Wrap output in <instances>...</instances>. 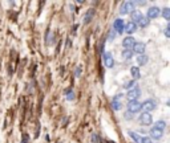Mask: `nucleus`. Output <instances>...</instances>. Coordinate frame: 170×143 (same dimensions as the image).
Returning <instances> with one entry per match:
<instances>
[{
  "label": "nucleus",
  "instance_id": "1a4fd4ad",
  "mask_svg": "<svg viewBox=\"0 0 170 143\" xmlns=\"http://www.w3.org/2000/svg\"><path fill=\"white\" fill-rule=\"evenodd\" d=\"M161 15V11L158 7H150L148 9V13H146V17L149 20H153V19H157L158 16Z\"/></svg>",
  "mask_w": 170,
  "mask_h": 143
},
{
  "label": "nucleus",
  "instance_id": "423d86ee",
  "mask_svg": "<svg viewBox=\"0 0 170 143\" xmlns=\"http://www.w3.org/2000/svg\"><path fill=\"white\" fill-rule=\"evenodd\" d=\"M145 50H146V45L144 42H136L132 48V52L133 54H137V56H141V54H145Z\"/></svg>",
  "mask_w": 170,
  "mask_h": 143
},
{
  "label": "nucleus",
  "instance_id": "f257e3e1",
  "mask_svg": "<svg viewBox=\"0 0 170 143\" xmlns=\"http://www.w3.org/2000/svg\"><path fill=\"white\" fill-rule=\"evenodd\" d=\"M156 109H157V103L154 99H146V101L141 103V110H144V113H152Z\"/></svg>",
  "mask_w": 170,
  "mask_h": 143
},
{
  "label": "nucleus",
  "instance_id": "0eeeda50",
  "mask_svg": "<svg viewBox=\"0 0 170 143\" xmlns=\"http://www.w3.org/2000/svg\"><path fill=\"white\" fill-rule=\"evenodd\" d=\"M140 122L144 126H150L153 123V115L150 113H142L140 115Z\"/></svg>",
  "mask_w": 170,
  "mask_h": 143
},
{
  "label": "nucleus",
  "instance_id": "4468645a",
  "mask_svg": "<svg viewBox=\"0 0 170 143\" xmlns=\"http://www.w3.org/2000/svg\"><path fill=\"white\" fill-rule=\"evenodd\" d=\"M130 74H132V77H133V81H134V79H138L141 77L140 68L138 66H132L130 68Z\"/></svg>",
  "mask_w": 170,
  "mask_h": 143
},
{
  "label": "nucleus",
  "instance_id": "7c9ffc66",
  "mask_svg": "<svg viewBox=\"0 0 170 143\" xmlns=\"http://www.w3.org/2000/svg\"><path fill=\"white\" fill-rule=\"evenodd\" d=\"M170 25H168L166 28H165V36H166V37H170Z\"/></svg>",
  "mask_w": 170,
  "mask_h": 143
},
{
  "label": "nucleus",
  "instance_id": "39448f33",
  "mask_svg": "<svg viewBox=\"0 0 170 143\" xmlns=\"http://www.w3.org/2000/svg\"><path fill=\"white\" fill-rule=\"evenodd\" d=\"M102 61H104V65L106 68H113V66H114V58L112 57L110 52H104V53H102Z\"/></svg>",
  "mask_w": 170,
  "mask_h": 143
},
{
  "label": "nucleus",
  "instance_id": "5701e85b",
  "mask_svg": "<svg viewBox=\"0 0 170 143\" xmlns=\"http://www.w3.org/2000/svg\"><path fill=\"white\" fill-rule=\"evenodd\" d=\"M154 127H157V129H160V130L164 131V129L166 127V122H165V121H158V122H156V126Z\"/></svg>",
  "mask_w": 170,
  "mask_h": 143
},
{
  "label": "nucleus",
  "instance_id": "c85d7f7f",
  "mask_svg": "<svg viewBox=\"0 0 170 143\" xmlns=\"http://www.w3.org/2000/svg\"><path fill=\"white\" fill-rule=\"evenodd\" d=\"M92 142H93V143H99V142H100L99 135H97V134H93V135H92Z\"/></svg>",
  "mask_w": 170,
  "mask_h": 143
},
{
  "label": "nucleus",
  "instance_id": "6ab92c4d",
  "mask_svg": "<svg viewBox=\"0 0 170 143\" xmlns=\"http://www.w3.org/2000/svg\"><path fill=\"white\" fill-rule=\"evenodd\" d=\"M129 135H130L132 139H133V141H134L136 143H141V139H142V137H141L140 134L134 133V131H129Z\"/></svg>",
  "mask_w": 170,
  "mask_h": 143
},
{
  "label": "nucleus",
  "instance_id": "f8f14e48",
  "mask_svg": "<svg viewBox=\"0 0 170 143\" xmlns=\"http://www.w3.org/2000/svg\"><path fill=\"white\" fill-rule=\"evenodd\" d=\"M137 31V25L134 23H132V21H128L126 24H125V27H124V32H126L128 35H132V33H134V32Z\"/></svg>",
  "mask_w": 170,
  "mask_h": 143
},
{
  "label": "nucleus",
  "instance_id": "a211bd4d",
  "mask_svg": "<svg viewBox=\"0 0 170 143\" xmlns=\"http://www.w3.org/2000/svg\"><path fill=\"white\" fill-rule=\"evenodd\" d=\"M75 91H73V89H67L65 90V98L68 99V101H73L75 99Z\"/></svg>",
  "mask_w": 170,
  "mask_h": 143
},
{
  "label": "nucleus",
  "instance_id": "b1692460",
  "mask_svg": "<svg viewBox=\"0 0 170 143\" xmlns=\"http://www.w3.org/2000/svg\"><path fill=\"white\" fill-rule=\"evenodd\" d=\"M161 13H162V16L165 17V20H170V9H169V8H164Z\"/></svg>",
  "mask_w": 170,
  "mask_h": 143
},
{
  "label": "nucleus",
  "instance_id": "cd10ccee",
  "mask_svg": "<svg viewBox=\"0 0 170 143\" xmlns=\"http://www.w3.org/2000/svg\"><path fill=\"white\" fill-rule=\"evenodd\" d=\"M75 75H76V77H77V78H80V77H81V66H77V68H76Z\"/></svg>",
  "mask_w": 170,
  "mask_h": 143
},
{
  "label": "nucleus",
  "instance_id": "393cba45",
  "mask_svg": "<svg viewBox=\"0 0 170 143\" xmlns=\"http://www.w3.org/2000/svg\"><path fill=\"white\" fill-rule=\"evenodd\" d=\"M47 41H48V44H49V45L55 41V36L52 35V32H48V33H47Z\"/></svg>",
  "mask_w": 170,
  "mask_h": 143
},
{
  "label": "nucleus",
  "instance_id": "4be33fe9",
  "mask_svg": "<svg viewBox=\"0 0 170 143\" xmlns=\"http://www.w3.org/2000/svg\"><path fill=\"white\" fill-rule=\"evenodd\" d=\"M124 87H125V89H128V90L133 89V87H136V81H128V82H125L124 83Z\"/></svg>",
  "mask_w": 170,
  "mask_h": 143
},
{
  "label": "nucleus",
  "instance_id": "f3484780",
  "mask_svg": "<svg viewBox=\"0 0 170 143\" xmlns=\"http://www.w3.org/2000/svg\"><path fill=\"white\" fill-rule=\"evenodd\" d=\"M121 56H122L124 60H130L133 57V52H132V49H124Z\"/></svg>",
  "mask_w": 170,
  "mask_h": 143
},
{
  "label": "nucleus",
  "instance_id": "20e7f679",
  "mask_svg": "<svg viewBox=\"0 0 170 143\" xmlns=\"http://www.w3.org/2000/svg\"><path fill=\"white\" fill-rule=\"evenodd\" d=\"M124 27H125V23L122 19H116L114 23H113V31H114L117 35L124 33Z\"/></svg>",
  "mask_w": 170,
  "mask_h": 143
},
{
  "label": "nucleus",
  "instance_id": "6e6552de",
  "mask_svg": "<svg viewBox=\"0 0 170 143\" xmlns=\"http://www.w3.org/2000/svg\"><path fill=\"white\" fill-rule=\"evenodd\" d=\"M140 95H141V90H140V87H133V89L128 90L126 98L129 99V101H136V99H138Z\"/></svg>",
  "mask_w": 170,
  "mask_h": 143
},
{
  "label": "nucleus",
  "instance_id": "9b49d317",
  "mask_svg": "<svg viewBox=\"0 0 170 143\" xmlns=\"http://www.w3.org/2000/svg\"><path fill=\"white\" fill-rule=\"evenodd\" d=\"M164 137V131L162 130H160V129H157V127H152L150 129V138L152 141L153 139H161Z\"/></svg>",
  "mask_w": 170,
  "mask_h": 143
},
{
  "label": "nucleus",
  "instance_id": "dca6fc26",
  "mask_svg": "<svg viewBox=\"0 0 170 143\" xmlns=\"http://www.w3.org/2000/svg\"><path fill=\"white\" fill-rule=\"evenodd\" d=\"M148 61H149L148 56H145V54L137 56V62H138V66H144V65H146Z\"/></svg>",
  "mask_w": 170,
  "mask_h": 143
},
{
  "label": "nucleus",
  "instance_id": "f03ea898",
  "mask_svg": "<svg viewBox=\"0 0 170 143\" xmlns=\"http://www.w3.org/2000/svg\"><path fill=\"white\" fill-rule=\"evenodd\" d=\"M134 11V2H122L120 6V13L128 15Z\"/></svg>",
  "mask_w": 170,
  "mask_h": 143
},
{
  "label": "nucleus",
  "instance_id": "412c9836",
  "mask_svg": "<svg viewBox=\"0 0 170 143\" xmlns=\"http://www.w3.org/2000/svg\"><path fill=\"white\" fill-rule=\"evenodd\" d=\"M112 107H113V110H116V111L121 110V102H120V99H114V98H113L112 99Z\"/></svg>",
  "mask_w": 170,
  "mask_h": 143
},
{
  "label": "nucleus",
  "instance_id": "a878e982",
  "mask_svg": "<svg viewBox=\"0 0 170 143\" xmlns=\"http://www.w3.org/2000/svg\"><path fill=\"white\" fill-rule=\"evenodd\" d=\"M114 36H116V32L113 31V29H110V32H109V36H108V40H109V41H113V40H114Z\"/></svg>",
  "mask_w": 170,
  "mask_h": 143
},
{
  "label": "nucleus",
  "instance_id": "7ed1b4c3",
  "mask_svg": "<svg viewBox=\"0 0 170 143\" xmlns=\"http://www.w3.org/2000/svg\"><path fill=\"white\" fill-rule=\"evenodd\" d=\"M128 111L130 114H134V113L141 111V102L138 101V99H136V101H129L128 102Z\"/></svg>",
  "mask_w": 170,
  "mask_h": 143
},
{
  "label": "nucleus",
  "instance_id": "bb28decb",
  "mask_svg": "<svg viewBox=\"0 0 170 143\" xmlns=\"http://www.w3.org/2000/svg\"><path fill=\"white\" fill-rule=\"evenodd\" d=\"M141 143H154V142H153L149 137H142V139H141Z\"/></svg>",
  "mask_w": 170,
  "mask_h": 143
},
{
  "label": "nucleus",
  "instance_id": "aec40b11",
  "mask_svg": "<svg viewBox=\"0 0 170 143\" xmlns=\"http://www.w3.org/2000/svg\"><path fill=\"white\" fill-rule=\"evenodd\" d=\"M149 21H150V20H149V19L146 17V16H142V17H141V19H140V21H138V23H137V24H138V25H140V27H142V28H145V27H148V25H149Z\"/></svg>",
  "mask_w": 170,
  "mask_h": 143
},
{
  "label": "nucleus",
  "instance_id": "ddd939ff",
  "mask_svg": "<svg viewBox=\"0 0 170 143\" xmlns=\"http://www.w3.org/2000/svg\"><path fill=\"white\" fill-rule=\"evenodd\" d=\"M142 16H144V15H142V12H141L140 9H134V11H133L132 13H130V17H132V23H134L136 25H137V23L140 21V19L142 17Z\"/></svg>",
  "mask_w": 170,
  "mask_h": 143
},
{
  "label": "nucleus",
  "instance_id": "9d476101",
  "mask_svg": "<svg viewBox=\"0 0 170 143\" xmlns=\"http://www.w3.org/2000/svg\"><path fill=\"white\" fill-rule=\"evenodd\" d=\"M134 44H136V40H134V37H132V36H126V37L122 40V46L125 49H132Z\"/></svg>",
  "mask_w": 170,
  "mask_h": 143
},
{
  "label": "nucleus",
  "instance_id": "c756f323",
  "mask_svg": "<svg viewBox=\"0 0 170 143\" xmlns=\"http://www.w3.org/2000/svg\"><path fill=\"white\" fill-rule=\"evenodd\" d=\"M21 143H29V137L25 134V135H23V138H21Z\"/></svg>",
  "mask_w": 170,
  "mask_h": 143
},
{
  "label": "nucleus",
  "instance_id": "2eb2a0df",
  "mask_svg": "<svg viewBox=\"0 0 170 143\" xmlns=\"http://www.w3.org/2000/svg\"><path fill=\"white\" fill-rule=\"evenodd\" d=\"M93 16H95V9L93 8H91L87 13H85L84 16V24H88V23H91V20L93 19Z\"/></svg>",
  "mask_w": 170,
  "mask_h": 143
}]
</instances>
